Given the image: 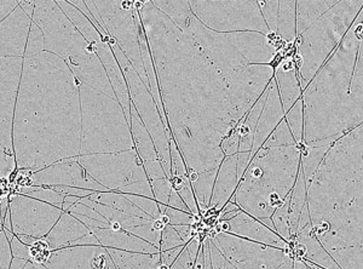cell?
<instances>
[{
	"label": "cell",
	"mask_w": 363,
	"mask_h": 269,
	"mask_svg": "<svg viewBox=\"0 0 363 269\" xmlns=\"http://www.w3.org/2000/svg\"><path fill=\"white\" fill-rule=\"evenodd\" d=\"M3 231V224H0V232Z\"/></svg>",
	"instance_id": "5"
},
{
	"label": "cell",
	"mask_w": 363,
	"mask_h": 269,
	"mask_svg": "<svg viewBox=\"0 0 363 269\" xmlns=\"http://www.w3.org/2000/svg\"><path fill=\"white\" fill-rule=\"evenodd\" d=\"M10 269H35L34 268V263L28 260H23V258H15L13 257V261L10 265Z\"/></svg>",
	"instance_id": "3"
},
{
	"label": "cell",
	"mask_w": 363,
	"mask_h": 269,
	"mask_svg": "<svg viewBox=\"0 0 363 269\" xmlns=\"http://www.w3.org/2000/svg\"><path fill=\"white\" fill-rule=\"evenodd\" d=\"M43 265L49 269H116L107 248L102 245L69 246L50 251Z\"/></svg>",
	"instance_id": "2"
},
{
	"label": "cell",
	"mask_w": 363,
	"mask_h": 269,
	"mask_svg": "<svg viewBox=\"0 0 363 269\" xmlns=\"http://www.w3.org/2000/svg\"><path fill=\"white\" fill-rule=\"evenodd\" d=\"M33 263L34 268L35 269H49L45 265H43V263H37V262H33Z\"/></svg>",
	"instance_id": "4"
},
{
	"label": "cell",
	"mask_w": 363,
	"mask_h": 269,
	"mask_svg": "<svg viewBox=\"0 0 363 269\" xmlns=\"http://www.w3.org/2000/svg\"><path fill=\"white\" fill-rule=\"evenodd\" d=\"M9 209L13 234L32 238H45L63 212L60 207L20 193L9 197Z\"/></svg>",
	"instance_id": "1"
}]
</instances>
